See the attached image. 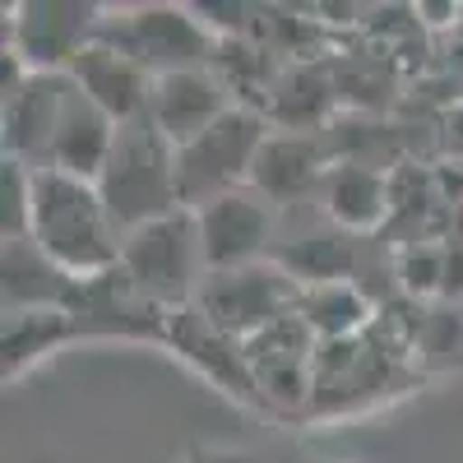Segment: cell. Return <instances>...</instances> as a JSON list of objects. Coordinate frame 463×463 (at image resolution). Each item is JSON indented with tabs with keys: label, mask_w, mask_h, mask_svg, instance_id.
<instances>
[{
	"label": "cell",
	"mask_w": 463,
	"mask_h": 463,
	"mask_svg": "<svg viewBox=\"0 0 463 463\" xmlns=\"http://www.w3.org/2000/svg\"><path fill=\"white\" fill-rule=\"evenodd\" d=\"M28 237L52 264H61L80 283H98L121 269L126 237L111 222L98 181H80L65 172H37Z\"/></svg>",
	"instance_id": "1"
},
{
	"label": "cell",
	"mask_w": 463,
	"mask_h": 463,
	"mask_svg": "<svg viewBox=\"0 0 463 463\" xmlns=\"http://www.w3.org/2000/svg\"><path fill=\"white\" fill-rule=\"evenodd\" d=\"M98 190L107 200L111 222L121 237L153 218H167L181 209V185H176V144L153 126V116H135L116 130V148L98 176Z\"/></svg>",
	"instance_id": "2"
},
{
	"label": "cell",
	"mask_w": 463,
	"mask_h": 463,
	"mask_svg": "<svg viewBox=\"0 0 463 463\" xmlns=\"http://www.w3.org/2000/svg\"><path fill=\"white\" fill-rule=\"evenodd\" d=\"M121 279L130 292L158 311H181L195 301L200 283L209 279L204 250H200V227L190 209H176L167 218H153L121 241Z\"/></svg>",
	"instance_id": "3"
},
{
	"label": "cell",
	"mask_w": 463,
	"mask_h": 463,
	"mask_svg": "<svg viewBox=\"0 0 463 463\" xmlns=\"http://www.w3.org/2000/svg\"><path fill=\"white\" fill-rule=\"evenodd\" d=\"M98 43L130 56L153 80L176 70H209L213 65V33L195 14V5H130L107 10Z\"/></svg>",
	"instance_id": "4"
},
{
	"label": "cell",
	"mask_w": 463,
	"mask_h": 463,
	"mask_svg": "<svg viewBox=\"0 0 463 463\" xmlns=\"http://www.w3.org/2000/svg\"><path fill=\"white\" fill-rule=\"evenodd\" d=\"M269 130V116L255 107H232L218 126H209L200 139L176 148V185H181V209H200L227 190L250 185L255 158Z\"/></svg>",
	"instance_id": "5"
},
{
	"label": "cell",
	"mask_w": 463,
	"mask_h": 463,
	"mask_svg": "<svg viewBox=\"0 0 463 463\" xmlns=\"http://www.w3.org/2000/svg\"><path fill=\"white\" fill-rule=\"evenodd\" d=\"M107 10L93 0H14L5 5V52L33 74H65L102 33Z\"/></svg>",
	"instance_id": "6"
},
{
	"label": "cell",
	"mask_w": 463,
	"mask_h": 463,
	"mask_svg": "<svg viewBox=\"0 0 463 463\" xmlns=\"http://www.w3.org/2000/svg\"><path fill=\"white\" fill-rule=\"evenodd\" d=\"M301 301V283L288 274L283 264H246V269H222V274H209L195 292L200 316L222 329L227 338H255L260 329H269L274 320L292 316Z\"/></svg>",
	"instance_id": "7"
},
{
	"label": "cell",
	"mask_w": 463,
	"mask_h": 463,
	"mask_svg": "<svg viewBox=\"0 0 463 463\" xmlns=\"http://www.w3.org/2000/svg\"><path fill=\"white\" fill-rule=\"evenodd\" d=\"M200 227V250H204V269L222 274V269H246L260 264L274 237V200H264L260 190L241 185L227 195L190 209Z\"/></svg>",
	"instance_id": "8"
},
{
	"label": "cell",
	"mask_w": 463,
	"mask_h": 463,
	"mask_svg": "<svg viewBox=\"0 0 463 463\" xmlns=\"http://www.w3.org/2000/svg\"><path fill=\"white\" fill-rule=\"evenodd\" d=\"M237 107L232 102V84L209 65V70H176L153 80V98H148V116L176 148L200 139L209 126H218L222 116Z\"/></svg>",
	"instance_id": "9"
},
{
	"label": "cell",
	"mask_w": 463,
	"mask_h": 463,
	"mask_svg": "<svg viewBox=\"0 0 463 463\" xmlns=\"http://www.w3.org/2000/svg\"><path fill=\"white\" fill-rule=\"evenodd\" d=\"M65 93H70V74H28V80L5 98V116H0L5 158H14L33 172H47Z\"/></svg>",
	"instance_id": "10"
},
{
	"label": "cell",
	"mask_w": 463,
	"mask_h": 463,
	"mask_svg": "<svg viewBox=\"0 0 463 463\" xmlns=\"http://www.w3.org/2000/svg\"><path fill=\"white\" fill-rule=\"evenodd\" d=\"M65 74H70L74 89H80L89 102H98V107L111 116L116 126H126V121H135V116L148 111L153 74L139 70L130 56H121L116 47H107V43H93Z\"/></svg>",
	"instance_id": "11"
},
{
	"label": "cell",
	"mask_w": 463,
	"mask_h": 463,
	"mask_svg": "<svg viewBox=\"0 0 463 463\" xmlns=\"http://www.w3.org/2000/svg\"><path fill=\"white\" fill-rule=\"evenodd\" d=\"M116 126L111 116L89 102L70 80V93H65V107H61V126H56V139H52V158H47V172H65V176H80V181H98L111 148H116Z\"/></svg>",
	"instance_id": "12"
},
{
	"label": "cell",
	"mask_w": 463,
	"mask_h": 463,
	"mask_svg": "<svg viewBox=\"0 0 463 463\" xmlns=\"http://www.w3.org/2000/svg\"><path fill=\"white\" fill-rule=\"evenodd\" d=\"M0 274H5V316L10 311H74L84 297V283L70 279L61 264H52L33 237L5 241Z\"/></svg>",
	"instance_id": "13"
},
{
	"label": "cell",
	"mask_w": 463,
	"mask_h": 463,
	"mask_svg": "<svg viewBox=\"0 0 463 463\" xmlns=\"http://www.w3.org/2000/svg\"><path fill=\"white\" fill-rule=\"evenodd\" d=\"M320 200L325 213L343 227V232H371L384 222L394 195H390V176L366 163H329L325 181H320Z\"/></svg>",
	"instance_id": "14"
},
{
	"label": "cell",
	"mask_w": 463,
	"mask_h": 463,
	"mask_svg": "<svg viewBox=\"0 0 463 463\" xmlns=\"http://www.w3.org/2000/svg\"><path fill=\"white\" fill-rule=\"evenodd\" d=\"M325 172H329V163L311 135H269L255 158V172H250V190L283 204V200L306 195L311 185H320Z\"/></svg>",
	"instance_id": "15"
},
{
	"label": "cell",
	"mask_w": 463,
	"mask_h": 463,
	"mask_svg": "<svg viewBox=\"0 0 463 463\" xmlns=\"http://www.w3.org/2000/svg\"><path fill=\"white\" fill-rule=\"evenodd\" d=\"M297 316H301L306 325H311V334H316L320 343H347V338H362V329L375 320V316H371L366 292H362L353 279L301 288Z\"/></svg>",
	"instance_id": "16"
},
{
	"label": "cell",
	"mask_w": 463,
	"mask_h": 463,
	"mask_svg": "<svg viewBox=\"0 0 463 463\" xmlns=\"http://www.w3.org/2000/svg\"><path fill=\"white\" fill-rule=\"evenodd\" d=\"M74 334V311H10L0 329V353H5V380L24 375L33 362L52 357Z\"/></svg>",
	"instance_id": "17"
},
{
	"label": "cell",
	"mask_w": 463,
	"mask_h": 463,
	"mask_svg": "<svg viewBox=\"0 0 463 463\" xmlns=\"http://www.w3.org/2000/svg\"><path fill=\"white\" fill-rule=\"evenodd\" d=\"M33 181H37L33 167L0 158V237L5 241L28 237L33 227Z\"/></svg>",
	"instance_id": "18"
},
{
	"label": "cell",
	"mask_w": 463,
	"mask_h": 463,
	"mask_svg": "<svg viewBox=\"0 0 463 463\" xmlns=\"http://www.w3.org/2000/svg\"><path fill=\"white\" fill-rule=\"evenodd\" d=\"M399 283H403L408 297L445 292V250L440 246H408L399 255Z\"/></svg>",
	"instance_id": "19"
},
{
	"label": "cell",
	"mask_w": 463,
	"mask_h": 463,
	"mask_svg": "<svg viewBox=\"0 0 463 463\" xmlns=\"http://www.w3.org/2000/svg\"><path fill=\"white\" fill-rule=\"evenodd\" d=\"M445 297H463V246L445 250Z\"/></svg>",
	"instance_id": "20"
}]
</instances>
